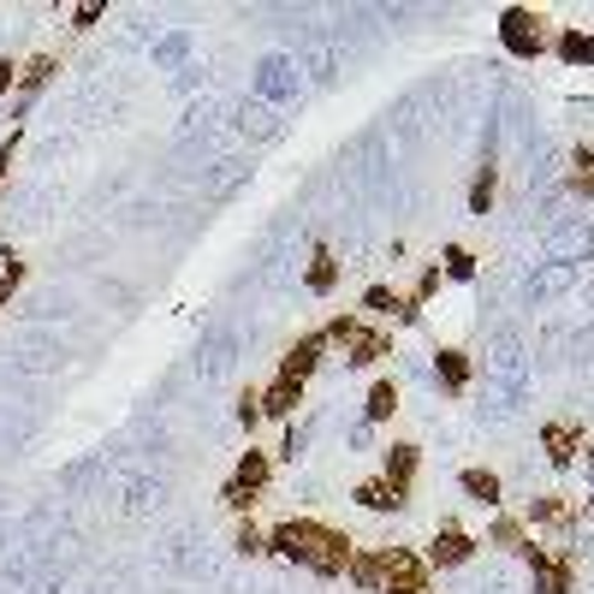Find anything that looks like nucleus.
I'll return each instance as SVG.
<instances>
[{
	"label": "nucleus",
	"mask_w": 594,
	"mask_h": 594,
	"mask_svg": "<svg viewBox=\"0 0 594 594\" xmlns=\"http://www.w3.org/2000/svg\"><path fill=\"white\" fill-rule=\"evenodd\" d=\"M541 446H548V463H576V452H583V428L576 423H541Z\"/></svg>",
	"instance_id": "1a4fd4ad"
},
{
	"label": "nucleus",
	"mask_w": 594,
	"mask_h": 594,
	"mask_svg": "<svg viewBox=\"0 0 594 594\" xmlns=\"http://www.w3.org/2000/svg\"><path fill=\"white\" fill-rule=\"evenodd\" d=\"M493 190H500V173H493V160H488V167L470 179V215H488V208H493Z\"/></svg>",
	"instance_id": "aec40b11"
},
{
	"label": "nucleus",
	"mask_w": 594,
	"mask_h": 594,
	"mask_svg": "<svg viewBox=\"0 0 594 594\" xmlns=\"http://www.w3.org/2000/svg\"><path fill=\"white\" fill-rule=\"evenodd\" d=\"M48 72H54V60H30V66L19 72V84H24V95H30V90H42V84H48Z\"/></svg>",
	"instance_id": "a878e982"
},
{
	"label": "nucleus",
	"mask_w": 594,
	"mask_h": 594,
	"mask_svg": "<svg viewBox=\"0 0 594 594\" xmlns=\"http://www.w3.org/2000/svg\"><path fill=\"white\" fill-rule=\"evenodd\" d=\"M435 375H440V387L458 398L463 387H470V357H463L458 345H446V351H435Z\"/></svg>",
	"instance_id": "2eb2a0df"
},
{
	"label": "nucleus",
	"mask_w": 594,
	"mask_h": 594,
	"mask_svg": "<svg viewBox=\"0 0 594 594\" xmlns=\"http://www.w3.org/2000/svg\"><path fill=\"white\" fill-rule=\"evenodd\" d=\"M303 280H310V292H333V280H340V262H333L327 244L310 250V274H303Z\"/></svg>",
	"instance_id": "a211bd4d"
},
{
	"label": "nucleus",
	"mask_w": 594,
	"mask_h": 594,
	"mask_svg": "<svg viewBox=\"0 0 594 594\" xmlns=\"http://www.w3.org/2000/svg\"><path fill=\"white\" fill-rule=\"evenodd\" d=\"M500 42H506L518 60L548 54V48H553V24H548V12H535V7H506V12H500Z\"/></svg>",
	"instance_id": "7ed1b4c3"
},
{
	"label": "nucleus",
	"mask_w": 594,
	"mask_h": 594,
	"mask_svg": "<svg viewBox=\"0 0 594 594\" xmlns=\"http://www.w3.org/2000/svg\"><path fill=\"white\" fill-rule=\"evenodd\" d=\"M19 280H24V262H19V256H7V268H0V303L12 298V285H19Z\"/></svg>",
	"instance_id": "cd10ccee"
},
{
	"label": "nucleus",
	"mask_w": 594,
	"mask_h": 594,
	"mask_svg": "<svg viewBox=\"0 0 594 594\" xmlns=\"http://www.w3.org/2000/svg\"><path fill=\"white\" fill-rule=\"evenodd\" d=\"M458 488L470 493L476 506H488V511H500V506H506V500H500V493H506V488H500V476H493V470H481V463H470V470L458 476Z\"/></svg>",
	"instance_id": "ddd939ff"
},
{
	"label": "nucleus",
	"mask_w": 594,
	"mask_h": 594,
	"mask_svg": "<svg viewBox=\"0 0 594 594\" xmlns=\"http://www.w3.org/2000/svg\"><path fill=\"white\" fill-rule=\"evenodd\" d=\"M19 143V137H12ZM12 143H0V179H7V167H12Z\"/></svg>",
	"instance_id": "7c9ffc66"
},
{
	"label": "nucleus",
	"mask_w": 594,
	"mask_h": 594,
	"mask_svg": "<svg viewBox=\"0 0 594 594\" xmlns=\"http://www.w3.org/2000/svg\"><path fill=\"white\" fill-rule=\"evenodd\" d=\"M298 405H303V387H298V381L274 375V381L262 387V416H280V423H285V416H292Z\"/></svg>",
	"instance_id": "4468645a"
},
{
	"label": "nucleus",
	"mask_w": 594,
	"mask_h": 594,
	"mask_svg": "<svg viewBox=\"0 0 594 594\" xmlns=\"http://www.w3.org/2000/svg\"><path fill=\"white\" fill-rule=\"evenodd\" d=\"M523 518L535 529H571L576 523V500H571V493H541V500H529Z\"/></svg>",
	"instance_id": "9d476101"
},
{
	"label": "nucleus",
	"mask_w": 594,
	"mask_h": 594,
	"mask_svg": "<svg viewBox=\"0 0 594 594\" xmlns=\"http://www.w3.org/2000/svg\"><path fill=\"white\" fill-rule=\"evenodd\" d=\"M529 559V576H535V594H571V576H576V559L565 548H523Z\"/></svg>",
	"instance_id": "20e7f679"
},
{
	"label": "nucleus",
	"mask_w": 594,
	"mask_h": 594,
	"mask_svg": "<svg viewBox=\"0 0 594 594\" xmlns=\"http://www.w3.org/2000/svg\"><path fill=\"white\" fill-rule=\"evenodd\" d=\"M357 506H368V511H405L410 488H398V481H387V476H368V481H357Z\"/></svg>",
	"instance_id": "9b49d317"
},
{
	"label": "nucleus",
	"mask_w": 594,
	"mask_h": 594,
	"mask_svg": "<svg viewBox=\"0 0 594 594\" xmlns=\"http://www.w3.org/2000/svg\"><path fill=\"white\" fill-rule=\"evenodd\" d=\"M321 333H327V345H340V351H345V363H351V368H368V363H381V357L393 351L387 333L368 327L363 315H333Z\"/></svg>",
	"instance_id": "f03ea898"
},
{
	"label": "nucleus",
	"mask_w": 594,
	"mask_h": 594,
	"mask_svg": "<svg viewBox=\"0 0 594 594\" xmlns=\"http://www.w3.org/2000/svg\"><path fill=\"white\" fill-rule=\"evenodd\" d=\"M440 262H446V274H452V280H476V256L463 250V244H452V250L440 256Z\"/></svg>",
	"instance_id": "b1692460"
},
{
	"label": "nucleus",
	"mask_w": 594,
	"mask_h": 594,
	"mask_svg": "<svg viewBox=\"0 0 594 594\" xmlns=\"http://www.w3.org/2000/svg\"><path fill=\"white\" fill-rule=\"evenodd\" d=\"M476 559V535L463 523H452L446 518L440 529H435V541H428V565H440V571H458V565H470Z\"/></svg>",
	"instance_id": "0eeeda50"
},
{
	"label": "nucleus",
	"mask_w": 594,
	"mask_h": 594,
	"mask_svg": "<svg viewBox=\"0 0 594 594\" xmlns=\"http://www.w3.org/2000/svg\"><path fill=\"white\" fill-rule=\"evenodd\" d=\"M268 476H274V463H268V452H256V446H250V452L238 458V470H232V481H227V493H220V500H227L232 511H250L256 493L268 488Z\"/></svg>",
	"instance_id": "423d86ee"
},
{
	"label": "nucleus",
	"mask_w": 594,
	"mask_h": 594,
	"mask_svg": "<svg viewBox=\"0 0 594 594\" xmlns=\"http://www.w3.org/2000/svg\"><path fill=\"white\" fill-rule=\"evenodd\" d=\"M393 410H398V387L381 375L375 387H368V398H363V416H368V423H393Z\"/></svg>",
	"instance_id": "f3484780"
},
{
	"label": "nucleus",
	"mask_w": 594,
	"mask_h": 594,
	"mask_svg": "<svg viewBox=\"0 0 594 594\" xmlns=\"http://www.w3.org/2000/svg\"><path fill=\"white\" fill-rule=\"evenodd\" d=\"M238 416H244V428L262 423V387H244V398H238Z\"/></svg>",
	"instance_id": "bb28decb"
},
{
	"label": "nucleus",
	"mask_w": 594,
	"mask_h": 594,
	"mask_svg": "<svg viewBox=\"0 0 594 594\" xmlns=\"http://www.w3.org/2000/svg\"><path fill=\"white\" fill-rule=\"evenodd\" d=\"M321 351H327V333H303V340H298V345L280 357V375H285V381H298V387H303V381L315 375Z\"/></svg>",
	"instance_id": "6e6552de"
},
{
	"label": "nucleus",
	"mask_w": 594,
	"mask_h": 594,
	"mask_svg": "<svg viewBox=\"0 0 594 594\" xmlns=\"http://www.w3.org/2000/svg\"><path fill=\"white\" fill-rule=\"evenodd\" d=\"M95 19H102V7H95V0H90V7H77V12H72V30H90Z\"/></svg>",
	"instance_id": "c85d7f7f"
},
{
	"label": "nucleus",
	"mask_w": 594,
	"mask_h": 594,
	"mask_svg": "<svg viewBox=\"0 0 594 594\" xmlns=\"http://www.w3.org/2000/svg\"><path fill=\"white\" fill-rule=\"evenodd\" d=\"M363 310L398 315V321H416V315H423V310H416V298L410 292H393V285H368V292H363Z\"/></svg>",
	"instance_id": "f8f14e48"
},
{
	"label": "nucleus",
	"mask_w": 594,
	"mask_h": 594,
	"mask_svg": "<svg viewBox=\"0 0 594 594\" xmlns=\"http://www.w3.org/2000/svg\"><path fill=\"white\" fill-rule=\"evenodd\" d=\"M238 553H268V535H262V529H256V523H238Z\"/></svg>",
	"instance_id": "393cba45"
},
{
	"label": "nucleus",
	"mask_w": 594,
	"mask_h": 594,
	"mask_svg": "<svg viewBox=\"0 0 594 594\" xmlns=\"http://www.w3.org/2000/svg\"><path fill=\"white\" fill-rule=\"evenodd\" d=\"M268 553L292 559V565L315 571V576H345L351 571V553H357V541H351L345 529L321 523V518H285L274 535H268Z\"/></svg>",
	"instance_id": "f257e3e1"
},
{
	"label": "nucleus",
	"mask_w": 594,
	"mask_h": 594,
	"mask_svg": "<svg viewBox=\"0 0 594 594\" xmlns=\"http://www.w3.org/2000/svg\"><path fill=\"white\" fill-rule=\"evenodd\" d=\"M12 84H19V66H12V60H0V95H7Z\"/></svg>",
	"instance_id": "c756f323"
},
{
	"label": "nucleus",
	"mask_w": 594,
	"mask_h": 594,
	"mask_svg": "<svg viewBox=\"0 0 594 594\" xmlns=\"http://www.w3.org/2000/svg\"><path fill=\"white\" fill-rule=\"evenodd\" d=\"M416 463H423V452H416V446H387V458H381V476L398 481V488H410V481H416Z\"/></svg>",
	"instance_id": "dca6fc26"
},
{
	"label": "nucleus",
	"mask_w": 594,
	"mask_h": 594,
	"mask_svg": "<svg viewBox=\"0 0 594 594\" xmlns=\"http://www.w3.org/2000/svg\"><path fill=\"white\" fill-rule=\"evenodd\" d=\"M571 190H576V197H594V149L571 155Z\"/></svg>",
	"instance_id": "5701e85b"
},
{
	"label": "nucleus",
	"mask_w": 594,
	"mask_h": 594,
	"mask_svg": "<svg viewBox=\"0 0 594 594\" xmlns=\"http://www.w3.org/2000/svg\"><path fill=\"white\" fill-rule=\"evenodd\" d=\"M493 548H511V553H523V548H529V535H523V518H511V511H500V518H493Z\"/></svg>",
	"instance_id": "412c9836"
},
{
	"label": "nucleus",
	"mask_w": 594,
	"mask_h": 594,
	"mask_svg": "<svg viewBox=\"0 0 594 594\" xmlns=\"http://www.w3.org/2000/svg\"><path fill=\"white\" fill-rule=\"evenodd\" d=\"M381 594H428V565L410 548H381Z\"/></svg>",
	"instance_id": "39448f33"
},
{
	"label": "nucleus",
	"mask_w": 594,
	"mask_h": 594,
	"mask_svg": "<svg viewBox=\"0 0 594 594\" xmlns=\"http://www.w3.org/2000/svg\"><path fill=\"white\" fill-rule=\"evenodd\" d=\"M351 583H357V588H375L381 594V553H351Z\"/></svg>",
	"instance_id": "4be33fe9"
},
{
	"label": "nucleus",
	"mask_w": 594,
	"mask_h": 594,
	"mask_svg": "<svg viewBox=\"0 0 594 594\" xmlns=\"http://www.w3.org/2000/svg\"><path fill=\"white\" fill-rule=\"evenodd\" d=\"M553 48H559V60H565V66H594V37H588V30H565Z\"/></svg>",
	"instance_id": "6ab92c4d"
}]
</instances>
